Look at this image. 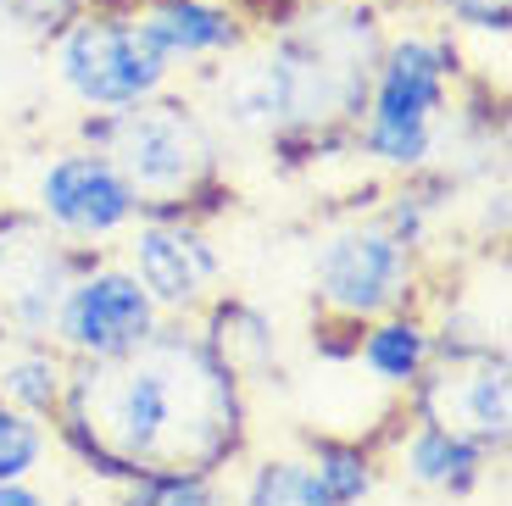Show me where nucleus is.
<instances>
[{
	"label": "nucleus",
	"mask_w": 512,
	"mask_h": 506,
	"mask_svg": "<svg viewBox=\"0 0 512 506\" xmlns=\"http://www.w3.org/2000/svg\"><path fill=\"white\" fill-rule=\"evenodd\" d=\"M195 329L206 334V345H212L245 384H262L268 373H279V323H273V312L256 306L251 295H234V290L212 295V306L195 317Z\"/></svg>",
	"instance_id": "obj_15"
},
{
	"label": "nucleus",
	"mask_w": 512,
	"mask_h": 506,
	"mask_svg": "<svg viewBox=\"0 0 512 506\" xmlns=\"http://www.w3.org/2000/svg\"><path fill=\"white\" fill-rule=\"evenodd\" d=\"M234 506H334V501L318 484V473H312L307 451H301V456H262V462H251Z\"/></svg>",
	"instance_id": "obj_19"
},
{
	"label": "nucleus",
	"mask_w": 512,
	"mask_h": 506,
	"mask_svg": "<svg viewBox=\"0 0 512 506\" xmlns=\"http://www.w3.org/2000/svg\"><path fill=\"white\" fill-rule=\"evenodd\" d=\"M51 456V423L17 412L12 401H0V484L34 479Z\"/></svg>",
	"instance_id": "obj_21"
},
{
	"label": "nucleus",
	"mask_w": 512,
	"mask_h": 506,
	"mask_svg": "<svg viewBox=\"0 0 512 506\" xmlns=\"http://www.w3.org/2000/svg\"><path fill=\"white\" fill-rule=\"evenodd\" d=\"M84 251L90 245H67L34 206L0 201V351L51 340Z\"/></svg>",
	"instance_id": "obj_7"
},
{
	"label": "nucleus",
	"mask_w": 512,
	"mask_h": 506,
	"mask_svg": "<svg viewBox=\"0 0 512 506\" xmlns=\"http://www.w3.org/2000/svg\"><path fill=\"white\" fill-rule=\"evenodd\" d=\"M28 206H34L67 245H90V251H117V240L145 217L140 195H134V184L112 167V156H101L84 140L62 145V151H51L39 162Z\"/></svg>",
	"instance_id": "obj_9"
},
{
	"label": "nucleus",
	"mask_w": 512,
	"mask_h": 506,
	"mask_svg": "<svg viewBox=\"0 0 512 506\" xmlns=\"http://www.w3.org/2000/svg\"><path fill=\"white\" fill-rule=\"evenodd\" d=\"M0 506H56V495L39 490L34 479H17V484H0Z\"/></svg>",
	"instance_id": "obj_24"
},
{
	"label": "nucleus",
	"mask_w": 512,
	"mask_h": 506,
	"mask_svg": "<svg viewBox=\"0 0 512 506\" xmlns=\"http://www.w3.org/2000/svg\"><path fill=\"white\" fill-rule=\"evenodd\" d=\"M78 140L112 156V167L134 184L145 217H212L229 201L223 184V140L201 101L167 84L151 101L123 112H84Z\"/></svg>",
	"instance_id": "obj_4"
},
{
	"label": "nucleus",
	"mask_w": 512,
	"mask_h": 506,
	"mask_svg": "<svg viewBox=\"0 0 512 506\" xmlns=\"http://www.w3.org/2000/svg\"><path fill=\"white\" fill-rule=\"evenodd\" d=\"M346 362L362 367L379 390L407 395L412 384L429 373L435 362V323H429V306H401V312L368 317L351 329Z\"/></svg>",
	"instance_id": "obj_14"
},
{
	"label": "nucleus",
	"mask_w": 512,
	"mask_h": 506,
	"mask_svg": "<svg viewBox=\"0 0 512 506\" xmlns=\"http://www.w3.org/2000/svg\"><path fill=\"white\" fill-rule=\"evenodd\" d=\"M167 317L145 295V284L123 267L117 251H84L73 284L62 295L51 345L67 362H112V356L140 351Z\"/></svg>",
	"instance_id": "obj_8"
},
{
	"label": "nucleus",
	"mask_w": 512,
	"mask_h": 506,
	"mask_svg": "<svg viewBox=\"0 0 512 506\" xmlns=\"http://www.w3.org/2000/svg\"><path fill=\"white\" fill-rule=\"evenodd\" d=\"M401 412L468 434V440L485 445L501 462L507 445H512V362H507V345L468 351V356H435L429 373L401 395Z\"/></svg>",
	"instance_id": "obj_10"
},
{
	"label": "nucleus",
	"mask_w": 512,
	"mask_h": 506,
	"mask_svg": "<svg viewBox=\"0 0 512 506\" xmlns=\"http://www.w3.org/2000/svg\"><path fill=\"white\" fill-rule=\"evenodd\" d=\"M84 6L90 0H0V23L17 28L23 39H34V45H51Z\"/></svg>",
	"instance_id": "obj_22"
},
{
	"label": "nucleus",
	"mask_w": 512,
	"mask_h": 506,
	"mask_svg": "<svg viewBox=\"0 0 512 506\" xmlns=\"http://www.w3.org/2000/svg\"><path fill=\"white\" fill-rule=\"evenodd\" d=\"M51 67L78 112H123L173 84L167 62L145 45L128 0H90L51 39Z\"/></svg>",
	"instance_id": "obj_6"
},
{
	"label": "nucleus",
	"mask_w": 512,
	"mask_h": 506,
	"mask_svg": "<svg viewBox=\"0 0 512 506\" xmlns=\"http://www.w3.org/2000/svg\"><path fill=\"white\" fill-rule=\"evenodd\" d=\"M307 462L318 473V484L329 490L334 506H368L373 490L384 479V462L373 445L362 440H346V434H323V440L307 445Z\"/></svg>",
	"instance_id": "obj_18"
},
{
	"label": "nucleus",
	"mask_w": 512,
	"mask_h": 506,
	"mask_svg": "<svg viewBox=\"0 0 512 506\" xmlns=\"http://www.w3.org/2000/svg\"><path fill=\"white\" fill-rule=\"evenodd\" d=\"M418 6L435 17V23L457 28V34L507 39V23H512V0H418Z\"/></svg>",
	"instance_id": "obj_23"
},
{
	"label": "nucleus",
	"mask_w": 512,
	"mask_h": 506,
	"mask_svg": "<svg viewBox=\"0 0 512 506\" xmlns=\"http://www.w3.org/2000/svg\"><path fill=\"white\" fill-rule=\"evenodd\" d=\"M0 201H6V178H0Z\"/></svg>",
	"instance_id": "obj_25"
},
{
	"label": "nucleus",
	"mask_w": 512,
	"mask_h": 506,
	"mask_svg": "<svg viewBox=\"0 0 512 506\" xmlns=\"http://www.w3.org/2000/svg\"><path fill=\"white\" fill-rule=\"evenodd\" d=\"M117 256L162 317H201L223 295V251L201 217H140L117 240Z\"/></svg>",
	"instance_id": "obj_11"
},
{
	"label": "nucleus",
	"mask_w": 512,
	"mask_h": 506,
	"mask_svg": "<svg viewBox=\"0 0 512 506\" xmlns=\"http://www.w3.org/2000/svg\"><path fill=\"white\" fill-rule=\"evenodd\" d=\"M51 445L101 484L134 473H229L251 451V384L223 362L195 317L162 329L112 362H73Z\"/></svg>",
	"instance_id": "obj_1"
},
{
	"label": "nucleus",
	"mask_w": 512,
	"mask_h": 506,
	"mask_svg": "<svg viewBox=\"0 0 512 506\" xmlns=\"http://www.w3.org/2000/svg\"><path fill=\"white\" fill-rule=\"evenodd\" d=\"M462 34L446 23L384 28L379 62H373L368 95H362L351 151L368 156L379 173H423L440 167L451 140V117L462 106Z\"/></svg>",
	"instance_id": "obj_3"
},
{
	"label": "nucleus",
	"mask_w": 512,
	"mask_h": 506,
	"mask_svg": "<svg viewBox=\"0 0 512 506\" xmlns=\"http://www.w3.org/2000/svg\"><path fill=\"white\" fill-rule=\"evenodd\" d=\"M384 28L368 6H312L212 67V123L273 151H351Z\"/></svg>",
	"instance_id": "obj_2"
},
{
	"label": "nucleus",
	"mask_w": 512,
	"mask_h": 506,
	"mask_svg": "<svg viewBox=\"0 0 512 506\" xmlns=\"http://www.w3.org/2000/svg\"><path fill=\"white\" fill-rule=\"evenodd\" d=\"M112 506H229L223 501L218 473H134V479L112 484Z\"/></svg>",
	"instance_id": "obj_20"
},
{
	"label": "nucleus",
	"mask_w": 512,
	"mask_h": 506,
	"mask_svg": "<svg viewBox=\"0 0 512 506\" xmlns=\"http://www.w3.org/2000/svg\"><path fill=\"white\" fill-rule=\"evenodd\" d=\"M379 462L396 473L401 484H412V490H423V495H440V501H468L474 490H485L490 468H496V456H490L485 445H474L468 434L407 418V412L396 418L390 445H384Z\"/></svg>",
	"instance_id": "obj_13"
},
{
	"label": "nucleus",
	"mask_w": 512,
	"mask_h": 506,
	"mask_svg": "<svg viewBox=\"0 0 512 506\" xmlns=\"http://www.w3.org/2000/svg\"><path fill=\"white\" fill-rule=\"evenodd\" d=\"M451 201H457V178H451L446 167L401 173V178H396V190L384 195L379 223L390 228L401 245H412V251L429 262V251H435V240H440V223H446Z\"/></svg>",
	"instance_id": "obj_16"
},
{
	"label": "nucleus",
	"mask_w": 512,
	"mask_h": 506,
	"mask_svg": "<svg viewBox=\"0 0 512 506\" xmlns=\"http://www.w3.org/2000/svg\"><path fill=\"white\" fill-rule=\"evenodd\" d=\"M128 6L167 73H212L251 45V17L229 0H128Z\"/></svg>",
	"instance_id": "obj_12"
},
{
	"label": "nucleus",
	"mask_w": 512,
	"mask_h": 506,
	"mask_svg": "<svg viewBox=\"0 0 512 506\" xmlns=\"http://www.w3.org/2000/svg\"><path fill=\"white\" fill-rule=\"evenodd\" d=\"M307 290L312 306L329 329H357L368 317L423 306L429 267L412 245H401L379 217H351L334 223L307 262Z\"/></svg>",
	"instance_id": "obj_5"
},
{
	"label": "nucleus",
	"mask_w": 512,
	"mask_h": 506,
	"mask_svg": "<svg viewBox=\"0 0 512 506\" xmlns=\"http://www.w3.org/2000/svg\"><path fill=\"white\" fill-rule=\"evenodd\" d=\"M67 373H73V362H67L51 340L6 345V351H0V401H12L17 412L51 423L56 406H62Z\"/></svg>",
	"instance_id": "obj_17"
}]
</instances>
